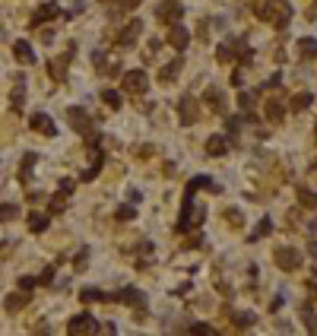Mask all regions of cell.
<instances>
[{
    "label": "cell",
    "instance_id": "31",
    "mask_svg": "<svg viewBox=\"0 0 317 336\" xmlns=\"http://www.w3.org/2000/svg\"><path fill=\"white\" fill-rule=\"evenodd\" d=\"M225 219H232V225H235V228H238V225H241V213H238V210H232V213H225Z\"/></svg>",
    "mask_w": 317,
    "mask_h": 336
},
{
    "label": "cell",
    "instance_id": "24",
    "mask_svg": "<svg viewBox=\"0 0 317 336\" xmlns=\"http://www.w3.org/2000/svg\"><path fill=\"white\" fill-rule=\"evenodd\" d=\"M79 298L83 301H105V292H98V288H83Z\"/></svg>",
    "mask_w": 317,
    "mask_h": 336
},
{
    "label": "cell",
    "instance_id": "12",
    "mask_svg": "<svg viewBox=\"0 0 317 336\" xmlns=\"http://www.w3.org/2000/svg\"><path fill=\"white\" fill-rule=\"evenodd\" d=\"M25 305H29V292H23V288H19V292H13V295H6V301H3V308H6L10 314L23 311Z\"/></svg>",
    "mask_w": 317,
    "mask_h": 336
},
{
    "label": "cell",
    "instance_id": "10",
    "mask_svg": "<svg viewBox=\"0 0 317 336\" xmlns=\"http://www.w3.org/2000/svg\"><path fill=\"white\" fill-rule=\"evenodd\" d=\"M29 124H32V130L45 133V137H54V133H57V127H54V120L48 118V114H32Z\"/></svg>",
    "mask_w": 317,
    "mask_h": 336
},
{
    "label": "cell",
    "instance_id": "25",
    "mask_svg": "<svg viewBox=\"0 0 317 336\" xmlns=\"http://www.w3.org/2000/svg\"><path fill=\"white\" fill-rule=\"evenodd\" d=\"M114 219H121V222H130V219H137V210H133V206H121V210L114 213Z\"/></svg>",
    "mask_w": 317,
    "mask_h": 336
},
{
    "label": "cell",
    "instance_id": "28",
    "mask_svg": "<svg viewBox=\"0 0 317 336\" xmlns=\"http://www.w3.org/2000/svg\"><path fill=\"white\" fill-rule=\"evenodd\" d=\"M301 54H305V57H314V54H317V45L311 42V38H305V42H301Z\"/></svg>",
    "mask_w": 317,
    "mask_h": 336
},
{
    "label": "cell",
    "instance_id": "29",
    "mask_svg": "<svg viewBox=\"0 0 317 336\" xmlns=\"http://www.w3.org/2000/svg\"><path fill=\"white\" fill-rule=\"evenodd\" d=\"M73 187H76V181H73V178H64V181H60V191H64V193H70Z\"/></svg>",
    "mask_w": 317,
    "mask_h": 336
},
{
    "label": "cell",
    "instance_id": "22",
    "mask_svg": "<svg viewBox=\"0 0 317 336\" xmlns=\"http://www.w3.org/2000/svg\"><path fill=\"white\" fill-rule=\"evenodd\" d=\"M19 219V206L16 203H0V222H13Z\"/></svg>",
    "mask_w": 317,
    "mask_h": 336
},
{
    "label": "cell",
    "instance_id": "37",
    "mask_svg": "<svg viewBox=\"0 0 317 336\" xmlns=\"http://www.w3.org/2000/svg\"><path fill=\"white\" fill-rule=\"evenodd\" d=\"M118 3H121V6H124V10H133V6H137V3H140V0H118Z\"/></svg>",
    "mask_w": 317,
    "mask_h": 336
},
{
    "label": "cell",
    "instance_id": "2",
    "mask_svg": "<svg viewBox=\"0 0 317 336\" xmlns=\"http://www.w3.org/2000/svg\"><path fill=\"white\" fill-rule=\"evenodd\" d=\"M67 118H70V127H73V130L83 133L89 143H96V124H92L89 111H86V108H76V105H73V108H67Z\"/></svg>",
    "mask_w": 317,
    "mask_h": 336
},
{
    "label": "cell",
    "instance_id": "11",
    "mask_svg": "<svg viewBox=\"0 0 317 336\" xmlns=\"http://www.w3.org/2000/svg\"><path fill=\"white\" fill-rule=\"evenodd\" d=\"M140 32H143V23H140V19H130V25L121 32V42L118 45H121V48H130V45L140 38Z\"/></svg>",
    "mask_w": 317,
    "mask_h": 336
},
{
    "label": "cell",
    "instance_id": "15",
    "mask_svg": "<svg viewBox=\"0 0 317 336\" xmlns=\"http://www.w3.org/2000/svg\"><path fill=\"white\" fill-rule=\"evenodd\" d=\"M57 16V6L54 3H45V6H38L35 10V16H32V25H42V23H48V19Z\"/></svg>",
    "mask_w": 317,
    "mask_h": 336
},
{
    "label": "cell",
    "instance_id": "5",
    "mask_svg": "<svg viewBox=\"0 0 317 336\" xmlns=\"http://www.w3.org/2000/svg\"><path fill=\"white\" fill-rule=\"evenodd\" d=\"M156 16L162 19V23H168V25H174L181 16H184V6L178 3V0H165V3H159V10H156Z\"/></svg>",
    "mask_w": 317,
    "mask_h": 336
},
{
    "label": "cell",
    "instance_id": "33",
    "mask_svg": "<svg viewBox=\"0 0 317 336\" xmlns=\"http://www.w3.org/2000/svg\"><path fill=\"white\" fill-rule=\"evenodd\" d=\"M308 105H311V96H298V98H295V108H308Z\"/></svg>",
    "mask_w": 317,
    "mask_h": 336
},
{
    "label": "cell",
    "instance_id": "16",
    "mask_svg": "<svg viewBox=\"0 0 317 336\" xmlns=\"http://www.w3.org/2000/svg\"><path fill=\"white\" fill-rule=\"evenodd\" d=\"M206 152H210V156H225V152H228L225 137H219V133H216V137H210V140H206Z\"/></svg>",
    "mask_w": 317,
    "mask_h": 336
},
{
    "label": "cell",
    "instance_id": "26",
    "mask_svg": "<svg viewBox=\"0 0 317 336\" xmlns=\"http://www.w3.org/2000/svg\"><path fill=\"white\" fill-rule=\"evenodd\" d=\"M200 187H210V178H194L187 184V197H194V191H200Z\"/></svg>",
    "mask_w": 317,
    "mask_h": 336
},
{
    "label": "cell",
    "instance_id": "6",
    "mask_svg": "<svg viewBox=\"0 0 317 336\" xmlns=\"http://www.w3.org/2000/svg\"><path fill=\"white\" fill-rule=\"evenodd\" d=\"M73 54H76V45H70L64 57L51 60V64H48V76H51V79H57V83H64V79H67V60H70Z\"/></svg>",
    "mask_w": 317,
    "mask_h": 336
},
{
    "label": "cell",
    "instance_id": "20",
    "mask_svg": "<svg viewBox=\"0 0 317 336\" xmlns=\"http://www.w3.org/2000/svg\"><path fill=\"white\" fill-rule=\"evenodd\" d=\"M48 225H51V219H48V216H42V213H32V216H29V228H32L35 235H42Z\"/></svg>",
    "mask_w": 317,
    "mask_h": 336
},
{
    "label": "cell",
    "instance_id": "30",
    "mask_svg": "<svg viewBox=\"0 0 317 336\" xmlns=\"http://www.w3.org/2000/svg\"><path fill=\"white\" fill-rule=\"evenodd\" d=\"M235 324H238V327H251L254 317H251V314H238V320H235Z\"/></svg>",
    "mask_w": 317,
    "mask_h": 336
},
{
    "label": "cell",
    "instance_id": "27",
    "mask_svg": "<svg viewBox=\"0 0 317 336\" xmlns=\"http://www.w3.org/2000/svg\"><path fill=\"white\" fill-rule=\"evenodd\" d=\"M35 286H38L35 276H19V288H23V292H32Z\"/></svg>",
    "mask_w": 317,
    "mask_h": 336
},
{
    "label": "cell",
    "instance_id": "13",
    "mask_svg": "<svg viewBox=\"0 0 317 336\" xmlns=\"http://www.w3.org/2000/svg\"><path fill=\"white\" fill-rule=\"evenodd\" d=\"M13 54H16L19 64H35V51H32L29 42H16L13 45Z\"/></svg>",
    "mask_w": 317,
    "mask_h": 336
},
{
    "label": "cell",
    "instance_id": "17",
    "mask_svg": "<svg viewBox=\"0 0 317 336\" xmlns=\"http://www.w3.org/2000/svg\"><path fill=\"white\" fill-rule=\"evenodd\" d=\"M64 210H67V193L60 191V193H54V197L48 200V213H51V216H60Z\"/></svg>",
    "mask_w": 317,
    "mask_h": 336
},
{
    "label": "cell",
    "instance_id": "18",
    "mask_svg": "<svg viewBox=\"0 0 317 336\" xmlns=\"http://www.w3.org/2000/svg\"><path fill=\"white\" fill-rule=\"evenodd\" d=\"M181 67H184V64H181V57H178V60H171V64H165V70L159 73V79H162V83H171V79L181 73Z\"/></svg>",
    "mask_w": 317,
    "mask_h": 336
},
{
    "label": "cell",
    "instance_id": "8",
    "mask_svg": "<svg viewBox=\"0 0 317 336\" xmlns=\"http://www.w3.org/2000/svg\"><path fill=\"white\" fill-rule=\"evenodd\" d=\"M114 301H121V305H130V308H146V295L140 292V288H133V286L121 288V292L114 295Z\"/></svg>",
    "mask_w": 317,
    "mask_h": 336
},
{
    "label": "cell",
    "instance_id": "14",
    "mask_svg": "<svg viewBox=\"0 0 317 336\" xmlns=\"http://www.w3.org/2000/svg\"><path fill=\"white\" fill-rule=\"evenodd\" d=\"M276 264H279L282 270H295V266H298V254L282 247V251H276Z\"/></svg>",
    "mask_w": 317,
    "mask_h": 336
},
{
    "label": "cell",
    "instance_id": "21",
    "mask_svg": "<svg viewBox=\"0 0 317 336\" xmlns=\"http://www.w3.org/2000/svg\"><path fill=\"white\" fill-rule=\"evenodd\" d=\"M203 102L210 105L213 111H222V92H219V89H206V92H203Z\"/></svg>",
    "mask_w": 317,
    "mask_h": 336
},
{
    "label": "cell",
    "instance_id": "7",
    "mask_svg": "<svg viewBox=\"0 0 317 336\" xmlns=\"http://www.w3.org/2000/svg\"><path fill=\"white\" fill-rule=\"evenodd\" d=\"M178 118H181V124H184V127H191L194 120H197V98H194V96L178 98Z\"/></svg>",
    "mask_w": 317,
    "mask_h": 336
},
{
    "label": "cell",
    "instance_id": "1",
    "mask_svg": "<svg viewBox=\"0 0 317 336\" xmlns=\"http://www.w3.org/2000/svg\"><path fill=\"white\" fill-rule=\"evenodd\" d=\"M206 219V206H197L194 197L184 193V206H181V219H178V232H191Z\"/></svg>",
    "mask_w": 317,
    "mask_h": 336
},
{
    "label": "cell",
    "instance_id": "32",
    "mask_svg": "<svg viewBox=\"0 0 317 336\" xmlns=\"http://www.w3.org/2000/svg\"><path fill=\"white\" fill-rule=\"evenodd\" d=\"M54 279V270H51V266H48V270H45L42 273V276H38V282H42V286H48V282Z\"/></svg>",
    "mask_w": 317,
    "mask_h": 336
},
{
    "label": "cell",
    "instance_id": "23",
    "mask_svg": "<svg viewBox=\"0 0 317 336\" xmlns=\"http://www.w3.org/2000/svg\"><path fill=\"white\" fill-rule=\"evenodd\" d=\"M102 102H105L111 111H118V108H121V96H118L114 89H105V92H102Z\"/></svg>",
    "mask_w": 317,
    "mask_h": 336
},
{
    "label": "cell",
    "instance_id": "9",
    "mask_svg": "<svg viewBox=\"0 0 317 336\" xmlns=\"http://www.w3.org/2000/svg\"><path fill=\"white\" fill-rule=\"evenodd\" d=\"M187 42H191L187 29H184L181 23H174V25H171V32H168V45H171L174 51H184V48H187Z\"/></svg>",
    "mask_w": 317,
    "mask_h": 336
},
{
    "label": "cell",
    "instance_id": "4",
    "mask_svg": "<svg viewBox=\"0 0 317 336\" xmlns=\"http://www.w3.org/2000/svg\"><path fill=\"white\" fill-rule=\"evenodd\" d=\"M67 333L73 336H86V333H98V320L92 314H76V317L67 324Z\"/></svg>",
    "mask_w": 317,
    "mask_h": 336
},
{
    "label": "cell",
    "instance_id": "34",
    "mask_svg": "<svg viewBox=\"0 0 317 336\" xmlns=\"http://www.w3.org/2000/svg\"><path fill=\"white\" fill-rule=\"evenodd\" d=\"M301 203H308V206H317V197H314V193H301Z\"/></svg>",
    "mask_w": 317,
    "mask_h": 336
},
{
    "label": "cell",
    "instance_id": "19",
    "mask_svg": "<svg viewBox=\"0 0 317 336\" xmlns=\"http://www.w3.org/2000/svg\"><path fill=\"white\" fill-rule=\"evenodd\" d=\"M35 162H38L35 152H25V156H23V168H19V181H29L32 178V165H35Z\"/></svg>",
    "mask_w": 317,
    "mask_h": 336
},
{
    "label": "cell",
    "instance_id": "35",
    "mask_svg": "<svg viewBox=\"0 0 317 336\" xmlns=\"http://www.w3.org/2000/svg\"><path fill=\"white\" fill-rule=\"evenodd\" d=\"M238 102H241V108H251V102H254V98H251V92H241V98H238Z\"/></svg>",
    "mask_w": 317,
    "mask_h": 336
},
{
    "label": "cell",
    "instance_id": "3",
    "mask_svg": "<svg viewBox=\"0 0 317 336\" xmlns=\"http://www.w3.org/2000/svg\"><path fill=\"white\" fill-rule=\"evenodd\" d=\"M121 86H124V92H130V96H143V92L149 89V76H146V70H127L124 76H121Z\"/></svg>",
    "mask_w": 317,
    "mask_h": 336
},
{
    "label": "cell",
    "instance_id": "36",
    "mask_svg": "<svg viewBox=\"0 0 317 336\" xmlns=\"http://www.w3.org/2000/svg\"><path fill=\"white\" fill-rule=\"evenodd\" d=\"M191 333H213V327H206V324H194V327H191Z\"/></svg>",
    "mask_w": 317,
    "mask_h": 336
}]
</instances>
